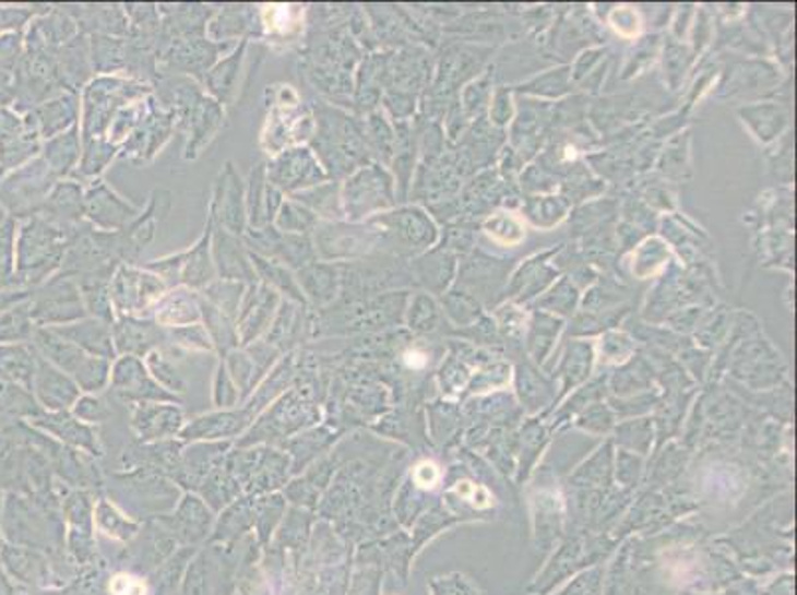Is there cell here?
<instances>
[{
    "label": "cell",
    "mask_w": 797,
    "mask_h": 595,
    "mask_svg": "<svg viewBox=\"0 0 797 595\" xmlns=\"http://www.w3.org/2000/svg\"><path fill=\"white\" fill-rule=\"evenodd\" d=\"M38 352L33 342L26 344H0V378L11 381H28L36 373Z\"/></svg>",
    "instance_id": "41"
},
{
    "label": "cell",
    "mask_w": 797,
    "mask_h": 595,
    "mask_svg": "<svg viewBox=\"0 0 797 595\" xmlns=\"http://www.w3.org/2000/svg\"><path fill=\"white\" fill-rule=\"evenodd\" d=\"M590 364H592V349H590V346H585V344L571 346L568 356H566V361L561 366L563 378H566V388H571L578 381H582L585 373L590 371Z\"/></svg>",
    "instance_id": "50"
},
{
    "label": "cell",
    "mask_w": 797,
    "mask_h": 595,
    "mask_svg": "<svg viewBox=\"0 0 797 595\" xmlns=\"http://www.w3.org/2000/svg\"><path fill=\"white\" fill-rule=\"evenodd\" d=\"M340 193H342V183L330 179L325 183L316 185L312 189H306L302 193H296L290 199L298 201L306 209H310L320 221H344Z\"/></svg>",
    "instance_id": "39"
},
{
    "label": "cell",
    "mask_w": 797,
    "mask_h": 595,
    "mask_svg": "<svg viewBox=\"0 0 797 595\" xmlns=\"http://www.w3.org/2000/svg\"><path fill=\"white\" fill-rule=\"evenodd\" d=\"M560 322L554 320L550 316L536 314L534 322H532V332H530V349L534 357L542 361L546 352L550 349L554 340L560 332Z\"/></svg>",
    "instance_id": "47"
},
{
    "label": "cell",
    "mask_w": 797,
    "mask_h": 595,
    "mask_svg": "<svg viewBox=\"0 0 797 595\" xmlns=\"http://www.w3.org/2000/svg\"><path fill=\"white\" fill-rule=\"evenodd\" d=\"M38 215L68 237H76L87 227L84 218V185L78 183L72 177L58 181Z\"/></svg>",
    "instance_id": "20"
},
{
    "label": "cell",
    "mask_w": 797,
    "mask_h": 595,
    "mask_svg": "<svg viewBox=\"0 0 797 595\" xmlns=\"http://www.w3.org/2000/svg\"><path fill=\"white\" fill-rule=\"evenodd\" d=\"M242 242L252 254L276 260L292 272H298L306 264L316 262L318 254L313 249L312 235H292L282 233L274 225L264 228H247Z\"/></svg>",
    "instance_id": "12"
},
{
    "label": "cell",
    "mask_w": 797,
    "mask_h": 595,
    "mask_svg": "<svg viewBox=\"0 0 797 595\" xmlns=\"http://www.w3.org/2000/svg\"><path fill=\"white\" fill-rule=\"evenodd\" d=\"M237 44L213 43L206 34H191L169 40L159 52V74L189 76L201 82L206 72L216 64L221 55Z\"/></svg>",
    "instance_id": "10"
},
{
    "label": "cell",
    "mask_w": 797,
    "mask_h": 595,
    "mask_svg": "<svg viewBox=\"0 0 797 595\" xmlns=\"http://www.w3.org/2000/svg\"><path fill=\"white\" fill-rule=\"evenodd\" d=\"M116 157H119V147L106 138L82 141V157L72 179L82 185L102 179V175Z\"/></svg>",
    "instance_id": "37"
},
{
    "label": "cell",
    "mask_w": 797,
    "mask_h": 595,
    "mask_svg": "<svg viewBox=\"0 0 797 595\" xmlns=\"http://www.w3.org/2000/svg\"><path fill=\"white\" fill-rule=\"evenodd\" d=\"M33 116L34 123L38 128V133L46 140H52L56 135L64 133V131L80 126V96L72 92H62L55 98L46 99L43 104H38L36 108L28 109Z\"/></svg>",
    "instance_id": "27"
},
{
    "label": "cell",
    "mask_w": 797,
    "mask_h": 595,
    "mask_svg": "<svg viewBox=\"0 0 797 595\" xmlns=\"http://www.w3.org/2000/svg\"><path fill=\"white\" fill-rule=\"evenodd\" d=\"M369 223H373L381 230L383 242L391 247L425 249L435 240V227L431 221L415 206H403L393 213H381L378 217L369 218Z\"/></svg>",
    "instance_id": "18"
},
{
    "label": "cell",
    "mask_w": 797,
    "mask_h": 595,
    "mask_svg": "<svg viewBox=\"0 0 797 595\" xmlns=\"http://www.w3.org/2000/svg\"><path fill=\"white\" fill-rule=\"evenodd\" d=\"M175 131L171 114L159 106V102L152 98V108L147 116L141 119L140 126L131 131L130 138L119 147V157H128L131 162H152L157 153L162 152L165 143Z\"/></svg>",
    "instance_id": "19"
},
{
    "label": "cell",
    "mask_w": 797,
    "mask_h": 595,
    "mask_svg": "<svg viewBox=\"0 0 797 595\" xmlns=\"http://www.w3.org/2000/svg\"><path fill=\"white\" fill-rule=\"evenodd\" d=\"M167 290L162 278L141 264H119L109 281L116 318H152Z\"/></svg>",
    "instance_id": "7"
},
{
    "label": "cell",
    "mask_w": 797,
    "mask_h": 595,
    "mask_svg": "<svg viewBox=\"0 0 797 595\" xmlns=\"http://www.w3.org/2000/svg\"><path fill=\"white\" fill-rule=\"evenodd\" d=\"M111 334L116 354L121 356H150L153 349L167 344L165 328L155 324L153 318H116Z\"/></svg>",
    "instance_id": "22"
},
{
    "label": "cell",
    "mask_w": 797,
    "mask_h": 595,
    "mask_svg": "<svg viewBox=\"0 0 797 595\" xmlns=\"http://www.w3.org/2000/svg\"><path fill=\"white\" fill-rule=\"evenodd\" d=\"M213 223L206 218L203 235L197 238L193 247L183 250V269H181V286L201 293L211 282L216 281L215 262L211 250Z\"/></svg>",
    "instance_id": "31"
},
{
    "label": "cell",
    "mask_w": 797,
    "mask_h": 595,
    "mask_svg": "<svg viewBox=\"0 0 797 595\" xmlns=\"http://www.w3.org/2000/svg\"><path fill=\"white\" fill-rule=\"evenodd\" d=\"M31 314L38 328H58L86 318V308L76 281L70 274L58 272L38 288H34Z\"/></svg>",
    "instance_id": "8"
},
{
    "label": "cell",
    "mask_w": 797,
    "mask_h": 595,
    "mask_svg": "<svg viewBox=\"0 0 797 595\" xmlns=\"http://www.w3.org/2000/svg\"><path fill=\"white\" fill-rule=\"evenodd\" d=\"M385 62H388V56L373 55L359 64L356 86H354V104L364 114H371L381 98L383 80H385Z\"/></svg>",
    "instance_id": "35"
},
{
    "label": "cell",
    "mask_w": 797,
    "mask_h": 595,
    "mask_svg": "<svg viewBox=\"0 0 797 595\" xmlns=\"http://www.w3.org/2000/svg\"><path fill=\"white\" fill-rule=\"evenodd\" d=\"M215 16L206 26V36L213 43L238 44V38L247 40V33L254 31V19L245 7H225Z\"/></svg>",
    "instance_id": "40"
},
{
    "label": "cell",
    "mask_w": 797,
    "mask_h": 595,
    "mask_svg": "<svg viewBox=\"0 0 797 595\" xmlns=\"http://www.w3.org/2000/svg\"><path fill=\"white\" fill-rule=\"evenodd\" d=\"M72 238L40 215L24 218L14 238V269L22 288H38L62 269Z\"/></svg>",
    "instance_id": "2"
},
{
    "label": "cell",
    "mask_w": 797,
    "mask_h": 595,
    "mask_svg": "<svg viewBox=\"0 0 797 595\" xmlns=\"http://www.w3.org/2000/svg\"><path fill=\"white\" fill-rule=\"evenodd\" d=\"M74 278V276H72ZM84 300V308L90 318H97L102 322L114 324L116 322V310L109 296V281L111 276L106 274H87L74 278Z\"/></svg>",
    "instance_id": "38"
},
{
    "label": "cell",
    "mask_w": 797,
    "mask_h": 595,
    "mask_svg": "<svg viewBox=\"0 0 797 595\" xmlns=\"http://www.w3.org/2000/svg\"><path fill=\"white\" fill-rule=\"evenodd\" d=\"M223 123H225V106H221L216 99L205 94L193 109L183 131L187 133L185 159L194 162L201 153L205 152L209 143L215 140L216 133L223 128Z\"/></svg>",
    "instance_id": "25"
},
{
    "label": "cell",
    "mask_w": 797,
    "mask_h": 595,
    "mask_svg": "<svg viewBox=\"0 0 797 595\" xmlns=\"http://www.w3.org/2000/svg\"><path fill=\"white\" fill-rule=\"evenodd\" d=\"M211 250H213V262H215L218 281L240 282L247 286L257 282V274L250 262V252L245 247L242 237L230 235L227 230L213 225Z\"/></svg>",
    "instance_id": "21"
},
{
    "label": "cell",
    "mask_w": 797,
    "mask_h": 595,
    "mask_svg": "<svg viewBox=\"0 0 797 595\" xmlns=\"http://www.w3.org/2000/svg\"><path fill=\"white\" fill-rule=\"evenodd\" d=\"M266 177L281 193L286 197L302 193L316 185L330 181L322 163L313 155L312 150L304 143L288 145L266 162Z\"/></svg>",
    "instance_id": "11"
},
{
    "label": "cell",
    "mask_w": 797,
    "mask_h": 595,
    "mask_svg": "<svg viewBox=\"0 0 797 595\" xmlns=\"http://www.w3.org/2000/svg\"><path fill=\"white\" fill-rule=\"evenodd\" d=\"M52 330L56 334L66 337L68 342H72L74 346L84 349L90 356L104 357V359L116 357L114 334H111V324H108V322H102L97 318L86 316L78 322L58 325Z\"/></svg>",
    "instance_id": "29"
},
{
    "label": "cell",
    "mask_w": 797,
    "mask_h": 595,
    "mask_svg": "<svg viewBox=\"0 0 797 595\" xmlns=\"http://www.w3.org/2000/svg\"><path fill=\"white\" fill-rule=\"evenodd\" d=\"M152 318L155 320V324L162 325L165 330L199 324L201 322V296L185 286L171 288L155 306Z\"/></svg>",
    "instance_id": "32"
},
{
    "label": "cell",
    "mask_w": 797,
    "mask_h": 595,
    "mask_svg": "<svg viewBox=\"0 0 797 595\" xmlns=\"http://www.w3.org/2000/svg\"><path fill=\"white\" fill-rule=\"evenodd\" d=\"M171 209V193L165 189L153 191L152 199L145 209H141L140 217L131 223L130 227L119 230V245L123 264H140L143 250L152 245L163 221Z\"/></svg>",
    "instance_id": "17"
},
{
    "label": "cell",
    "mask_w": 797,
    "mask_h": 595,
    "mask_svg": "<svg viewBox=\"0 0 797 595\" xmlns=\"http://www.w3.org/2000/svg\"><path fill=\"white\" fill-rule=\"evenodd\" d=\"M206 218L230 235L242 237L247 233V183L233 162L225 163L216 177Z\"/></svg>",
    "instance_id": "13"
},
{
    "label": "cell",
    "mask_w": 797,
    "mask_h": 595,
    "mask_svg": "<svg viewBox=\"0 0 797 595\" xmlns=\"http://www.w3.org/2000/svg\"><path fill=\"white\" fill-rule=\"evenodd\" d=\"M286 195L281 193L266 177V163L262 162L250 171L247 183L248 228H264L274 223Z\"/></svg>",
    "instance_id": "24"
},
{
    "label": "cell",
    "mask_w": 797,
    "mask_h": 595,
    "mask_svg": "<svg viewBox=\"0 0 797 595\" xmlns=\"http://www.w3.org/2000/svg\"><path fill=\"white\" fill-rule=\"evenodd\" d=\"M744 121H750L760 140L770 141L776 138L782 126L786 123V116L776 106H762V108L742 109Z\"/></svg>",
    "instance_id": "46"
},
{
    "label": "cell",
    "mask_w": 797,
    "mask_h": 595,
    "mask_svg": "<svg viewBox=\"0 0 797 595\" xmlns=\"http://www.w3.org/2000/svg\"><path fill=\"white\" fill-rule=\"evenodd\" d=\"M407 324H409L411 330L420 332V334L437 330L439 310H437V306L427 294H419V296L413 298L409 312H407Z\"/></svg>",
    "instance_id": "48"
},
{
    "label": "cell",
    "mask_w": 797,
    "mask_h": 595,
    "mask_svg": "<svg viewBox=\"0 0 797 595\" xmlns=\"http://www.w3.org/2000/svg\"><path fill=\"white\" fill-rule=\"evenodd\" d=\"M340 195L347 223L378 217L395 203L393 175L381 163H367L345 177Z\"/></svg>",
    "instance_id": "4"
},
{
    "label": "cell",
    "mask_w": 797,
    "mask_h": 595,
    "mask_svg": "<svg viewBox=\"0 0 797 595\" xmlns=\"http://www.w3.org/2000/svg\"><path fill=\"white\" fill-rule=\"evenodd\" d=\"M153 87L130 76H94L80 92L82 141L106 138L119 109L147 98Z\"/></svg>",
    "instance_id": "3"
},
{
    "label": "cell",
    "mask_w": 797,
    "mask_h": 595,
    "mask_svg": "<svg viewBox=\"0 0 797 595\" xmlns=\"http://www.w3.org/2000/svg\"><path fill=\"white\" fill-rule=\"evenodd\" d=\"M56 72H58L62 90L80 96V92L84 90L94 74L92 58H90V38L86 34L80 33L76 38H72L62 48H58Z\"/></svg>",
    "instance_id": "26"
},
{
    "label": "cell",
    "mask_w": 797,
    "mask_h": 595,
    "mask_svg": "<svg viewBox=\"0 0 797 595\" xmlns=\"http://www.w3.org/2000/svg\"><path fill=\"white\" fill-rule=\"evenodd\" d=\"M444 259L447 257H427V259L419 260L417 264V271H419L420 281L425 282L427 286H431L432 290H441L442 284H447V278L451 272H444Z\"/></svg>",
    "instance_id": "52"
},
{
    "label": "cell",
    "mask_w": 797,
    "mask_h": 595,
    "mask_svg": "<svg viewBox=\"0 0 797 595\" xmlns=\"http://www.w3.org/2000/svg\"><path fill=\"white\" fill-rule=\"evenodd\" d=\"M145 271L153 272L155 276L162 278L163 284L171 290L181 286V269H183V252L169 254L165 259L150 260V262H140Z\"/></svg>",
    "instance_id": "51"
},
{
    "label": "cell",
    "mask_w": 797,
    "mask_h": 595,
    "mask_svg": "<svg viewBox=\"0 0 797 595\" xmlns=\"http://www.w3.org/2000/svg\"><path fill=\"white\" fill-rule=\"evenodd\" d=\"M140 215V206L118 195L104 179H96L84 189V218L96 230L119 233Z\"/></svg>",
    "instance_id": "15"
},
{
    "label": "cell",
    "mask_w": 797,
    "mask_h": 595,
    "mask_svg": "<svg viewBox=\"0 0 797 595\" xmlns=\"http://www.w3.org/2000/svg\"><path fill=\"white\" fill-rule=\"evenodd\" d=\"M250 262H252V269H254V274H257V282L266 284L269 288L276 290L286 300L308 306L306 300H304L302 290H300V286L296 282V276H294V272L290 269H286L284 264L276 262V260L264 259V257L252 254V252H250Z\"/></svg>",
    "instance_id": "36"
},
{
    "label": "cell",
    "mask_w": 797,
    "mask_h": 595,
    "mask_svg": "<svg viewBox=\"0 0 797 595\" xmlns=\"http://www.w3.org/2000/svg\"><path fill=\"white\" fill-rule=\"evenodd\" d=\"M33 346L46 361L66 373H72L84 388H96L108 378L109 359L90 356L66 337L56 334L52 328H36Z\"/></svg>",
    "instance_id": "9"
},
{
    "label": "cell",
    "mask_w": 797,
    "mask_h": 595,
    "mask_svg": "<svg viewBox=\"0 0 797 595\" xmlns=\"http://www.w3.org/2000/svg\"><path fill=\"white\" fill-rule=\"evenodd\" d=\"M308 310L310 308L304 304L282 298L278 314L270 325L269 334L262 340L276 349H286L292 344L310 340V312Z\"/></svg>",
    "instance_id": "30"
},
{
    "label": "cell",
    "mask_w": 797,
    "mask_h": 595,
    "mask_svg": "<svg viewBox=\"0 0 797 595\" xmlns=\"http://www.w3.org/2000/svg\"><path fill=\"white\" fill-rule=\"evenodd\" d=\"M40 157L48 165V169L56 175L58 181L70 179L78 169V163L82 157V131L80 126L56 135L52 140H46L40 150Z\"/></svg>",
    "instance_id": "33"
},
{
    "label": "cell",
    "mask_w": 797,
    "mask_h": 595,
    "mask_svg": "<svg viewBox=\"0 0 797 595\" xmlns=\"http://www.w3.org/2000/svg\"><path fill=\"white\" fill-rule=\"evenodd\" d=\"M43 138L31 111H19L0 106V171H14L24 163L40 155Z\"/></svg>",
    "instance_id": "14"
},
{
    "label": "cell",
    "mask_w": 797,
    "mask_h": 595,
    "mask_svg": "<svg viewBox=\"0 0 797 595\" xmlns=\"http://www.w3.org/2000/svg\"><path fill=\"white\" fill-rule=\"evenodd\" d=\"M34 324L31 314V298L12 306L4 314H0V344H26L33 342Z\"/></svg>",
    "instance_id": "43"
},
{
    "label": "cell",
    "mask_w": 797,
    "mask_h": 595,
    "mask_svg": "<svg viewBox=\"0 0 797 595\" xmlns=\"http://www.w3.org/2000/svg\"><path fill=\"white\" fill-rule=\"evenodd\" d=\"M544 304L550 306L554 312L558 310V312L570 314V308H573V304H575V290L571 288L568 282H561V284H558V288L551 293L550 298Z\"/></svg>",
    "instance_id": "53"
},
{
    "label": "cell",
    "mask_w": 797,
    "mask_h": 595,
    "mask_svg": "<svg viewBox=\"0 0 797 595\" xmlns=\"http://www.w3.org/2000/svg\"><path fill=\"white\" fill-rule=\"evenodd\" d=\"M165 332H167V344H173V346L197 349V352L215 349L201 322L199 324L181 325V328H171V330H165Z\"/></svg>",
    "instance_id": "49"
},
{
    "label": "cell",
    "mask_w": 797,
    "mask_h": 595,
    "mask_svg": "<svg viewBox=\"0 0 797 595\" xmlns=\"http://www.w3.org/2000/svg\"><path fill=\"white\" fill-rule=\"evenodd\" d=\"M318 223H320V218L316 217L310 209H306L298 201L286 197L272 225L282 233L312 235L313 228L318 227Z\"/></svg>",
    "instance_id": "45"
},
{
    "label": "cell",
    "mask_w": 797,
    "mask_h": 595,
    "mask_svg": "<svg viewBox=\"0 0 797 595\" xmlns=\"http://www.w3.org/2000/svg\"><path fill=\"white\" fill-rule=\"evenodd\" d=\"M33 296L31 288H7L0 290V314H4L7 310H11L12 306L24 302Z\"/></svg>",
    "instance_id": "55"
},
{
    "label": "cell",
    "mask_w": 797,
    "mask_h": 595,
    "mask_svg": "<svg viewBox=\"0 0 797 595\" xmlns=\"http://www.w3.org/2000/svg\"><path fill=\"white\" fill-rule=\"evenodd\" d=\"M247 48L248 40H240L225 58H218L216 64L199 82L205 90L206 96L216 99L221 106H228L237 94L238 78Z\"/></svg>",
    "instance_id": "28"
},
{
    "label": "cell",
    "mask_w": 797,
    "mask_h": 595,
    "mask_svg": "<svg viewBox=\"0 0 797 595\" xmlns=\"http://www.w3.org/2000/svg\"><path fill=\"white\" fill-rule=\"evenodd\" d=\"M56 183V175L38 155L0 181V209L14 221L34 217L43 211Z\"/></svg>",
    "instance_id": "5"
},
{
    "label": "cell",
    "mask_w": 797,
    "mask_h": 595,
    "mask_svg": "<svg viewBox=\"0 0 797 595\" xmlns=\"http://www.w3.org/2000/svg\"><path fill=\"white\" fill-rule=\"evenodd\" d=\"M90 58L96 76H126L128 72V38L92 34Z\"/></svg>",
    "instance_id": "34"
},
{
    "label": "cell",
    "mask_w": 797,
    "mask_h": 595,
    "mask_svg": "<svg viewBox=\"0 0 797 595\" xmlns=\"http://www.w3.org/2000/svg\"><path fill=\"white\" fill-rule=\"evenodd\" d=\"M245 293H247V284L233 281H218L216 278L215 282H211L199 294H201L203 300L213 304L223 314H227L228 318H233L237 322L238 310H240V304H242Z\"/></svg>",
    "instance_id": "44"
},
{
    "label": "cell",
    "mask_w": 797,
    "mask_h": 595,
    "mask_svg": "<svg viewBox=\"0 0 797 595\" xmlns=\"http://www.w3.org/2000/svg\"><path fill=\"white\" fill-rule=\"evenodd\" d=\"M109 592L114 595H145L147 594V587L141 582L140 578L118 574L111 580Z\"/></svg>",
    "instance_id": "54"
},
{
    "label": "cell",
    "mask_w": 797,
    "mask_h": 595,
    "mask_svg": "<svg viewBox=\"0 0 797 595\" xmlns=\"http://www.w3.org/2000/svg\"><path fill=\"white\" fill-rule=\"evenodd\" d=\"M282 296L266 284L254 282L247 286L237 316L238 344L250 346L269 334L270 325L278 314Z\"/></svg>",
    "instance_id": "16"
},
{
    "label": "cell",
    "mask_w": 797,
    "mask_h": 595,
    "mask_svg": "<svg viewBox=\"0 0 797 595\" xmlns=\"http://www.w3.org/2000/svg\"><path fill=\"white\" fill-rule=\"evenodd\" d=\"M313 131L308 147L330 179H342L369 163L361 121L330 102L312 104Z\"/></svg>",
    "instance_id": "1"
},
{
    "label": "cell",
    "mask_w": 797,
    "mask_h": 595,
    "mask_svg": "<svg viewBox=\"0 0 797 595\" xmlns=\"http://www.w3.org/2000/svg\"><path fill=\"white\" fill-rule=\"evenodd\" d=\"M294 276L310 310H323L340 298L342 272L337 262L316 260L306 264L300 271L294 272Z\"/></svg>",
    "instance_id": "23"
},
{
    "label": "cell",
    "mask_w": 797,
    "mask_h": 595,
    "mask_svg": "<svg viewBox=\"0 0 797 595\" xmlns=\"http://www.w3.org/2000/svg\"><path fill=\"white\" fill-rule=\"evenodd\" d=\"M312 240L318 260L323 262H356L385 245L373 223L359 225L347 221H320L313 228Z\"/></svg>",
    "instance_id": "6"
},
{
    "label": "cell",
    "mask_w": 797,
    "mask_h": 595,
    "mask_svg": "<svg viewBox=\"0 0 797 595\" xmlns=\"http://www.w3.org/2000/svg\"><path fill=\"white\" fill-rule=\"evenodd\" d=\"M201 324L211 337L213 347H216L221 354H230L233 349L240 347L237 322L233 318H228L227 314H223L218 308L206 302L203 298H201Z\"/></svg>",
    "instance_id": "42"
}]
</instances>
